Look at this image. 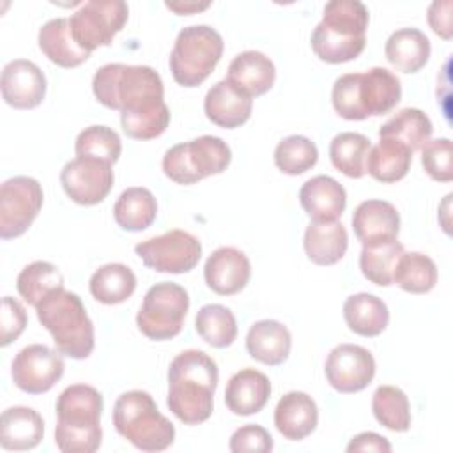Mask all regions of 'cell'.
Instances as JSON below:
<instances>
[{
    "label": "cell",
    "instance_id": "6da1fadb",
    "mask_svg": "<svg viewBox=\"0 0 453 453\" xmlns=\"http://www.w3.org/2000/svg\"><path fill=\"white\" fill-rule=\"evenodd\" d=\"M96 99L120 111L122 131L133 140H152L170 124V110L163 99V80L149 65L106 64L92 80Z\"/></svg>",
    "mask_w": 453,
    "mask_h": 453
},
{
    "label": "cell",
    "instance_id": "7a4b0ae2",
    "mask_svg": "<svg viewBox=\"0 0 453 453\" xmlns=\"http://www.w3.org/2000/svg\"><path fill=\"white\" fill-rule=\"evenodd\" d=\"M216 386V361L203 350H184L168 368L166 405L184 425H200L212 414Z\"/></svg>",
    "mask_w": 453,
    "mask_h": 453
},
{
    "label": "cell",
    "instance_id": "3957f363",
    "mask_svg": "<svg viewBox=\"0 0 453 453\" xmlns=\"http://www.w3.org/2000/svg\"><path fill=\"white\" fill-rule=\"evenodd\" d=\"M402 97V85L386 67L347 73L334 80L331 101L334 111L347 120H365L389 113Z\"/></svg>",
    "mask_w": 453,
    "mask_h": 453
},
{
    "label": "cell",
    "instance_id": "277c9868",
    "mask_svg": "<svg viewBox=\"0 0 453 453\" xmlns=\"http://www.w3.org/2000/svg\"><path fill=\"white\" fill-rule=\"evenodd\" d=\"M55 444L64 453H94L101 446V393L87 384H71L57 398Z\"/></svg>",
    "mask_w": 453,
    "mask_h": 453
},
{
    "label": "cell",
    "instance_id": "5b68a950",
    "mask_svg": "<svg viewBox=\"0 0 453 453\" xmlns=\"http://www.w3.org/2000/svg\"><path fill=\"white\" fill-rule=\"evenodd\" d=\"M368 9L359 0H331L311 34L315 55L327 64H342L361 55L366 44Z\"/></svg>",
    "mask_w": 453,
    "mask_h": 453
},
{
    "label": "cell",
    "instance_id": "8992f818",
    "mask_svg": "<svg viewBox=\"0 0 453 453\" xmlns=\"http://www.w3.org/2000/svg\"><path fill=\"white\" fill-rule=\"evenodd\" d=\"M39 322L50 331L57 350L71 359H87L94 350V324L78 294L58 288L37 306Z\"/></svg>",
    "mask_w": 453,
    "mask_h": 453
},
{
    "label": "cell",
    "instance_id": "52a82bcc",
    "mask_svg": "<svg viewBox=\"0 0 453 453\" xmlns=\"http://www.w3.org/2000/svg\"><path fill=\"white\" fill-rule=\"evenodd\" d=\"M113 425L136 449L163 451L173 444L175 428L154 398L142 389L122 393L113 405Z\"/></svg>",
    "mask_w": 453,
    "mask_h": 453
},
{
    "label": "cell",
    "instance_id": "ba28073f",
    "mask_svg": "<svg viewBox=\"0 0 453 453\" xmlns=\"http://www.w3.org/2000/svg\"><path fill=\"white\" fill-rule=\"evenodd\" d=\"M223 55V37L209 25L184 27L170 53V71L182 87H198L214 71Z\"/></svg>",
    "mask_w": 453,
    "mask_h": 453
},
{
    "label": "cell",
    "instance_id": "9c48e42d",
    "mask_svg": "<svg viewBox=\"0 0 453 453\" xmlns=\"http://www.w3.org/2000/svg\"><path fill=\"white\" fill-rule=\"evenodd\" d=\"M232 159L228 143L212 134L170 147L163 156V172L175 184H195L226 170Z\"/></svg>",
    "mask_w": 453,
    "mask_h": 453
},
{
    "label": "cell",
    "instance_id": "30bf717a",
    "mask_svg": "<svg viewBox=\"0 0 453 453\" xmlns=\"http://www.w3.org/2000/svg\"><path fill=\"white\" fill-rule=\"evenodd\" d=\"M189 308V296L184 287L173 281L152 285L136 315V326L149 340H170L182 329Z\"/></svg>",
    "mask_w": 453,
    "mask_h": 453
},
{
    "label": "cell",
    "instance_id": "8fae6325",
    "mask_svg": "<svg viewBox=\"0 0 453 453\" xmlns=\"http://www.w3.org/2000/svg\"><path fill=\"white\" fill-rule=\"evenodd\" d=\"M129 7L122 0L85 2L71 18V34L80 48L92 53L99 46H110L124 28Z\"/></svg>",
    "mask_w": 453,
    "mask_h": 453
},
{
    "label": "cell",
    "instance_id": "7c38bea8",
    "mask_svg": "<svg viewBox=\"0 0 453 453\" xmlns=\"http://www.w3.org/2000/svg\"><path fill=\"white\" fill-rule=\"evenodd\" d=\"M142 262L157 273L182 274L195 269L202 257L200 241L184 230H170L163 235L142 241L134 246Z\"/></svg>",
    "mask_w": 453,
    "mask_h": 453
},
{
    "label": "cell",
    "instance_id": "4fadbf2b",
    "mask_svg": "<svg viewBox=\"0 0 453 453\" xmlns=\"http://www.w3.org/2000/svg\"><path fill=\"white\" fill-rule=\"evenodd\" d=\"M44 193L34 177L16 175L0 188V237L23 235L42 207Z\"/></svg>",
    "mask_w": 453,
    "mask_h": 453
},
{
    "label": "cell",
    "instance_id": "5bb4252c",
    "mask_svg": "<svg viewBox=\"0 0 453 453\" xmlns=\"http://www.w3.org/2000/svg\"><path fill=\"white\" fill-rule=\"evenodd\" d=\"M64 370L65 363L58 350L32 343L14 356L11 377L21 391L28 395H42L62 379Z\"/></svg>",
    "mask_w": 453,
    "mask_h": 453
},
{
    "label": "cell",
    "instance_id": "9a60e30c",
    "mask_svg": "<svg viewBox=\"0 0 453 453\" xmlns=\"http://www.w3.org/2000/svg\"><path fill=\"white\" fill-rule=\"evenodd\" d=\"M111 165L94 157H76L64 165L60 184L65 195L80 205L103 202L113 186Z\"/></svg>",
    "mask_w": 453,
    "mask_h": 453
},
{
    "label": "cell",
    "instance_id": "2e32d148",
    "mask_svg": "<svg viewBox=\"0 0 453 453\" xmlns=\"http://www.w3.org/2000/svg\"><path fill=\"white\" fill-rule=\"evenodd\" d=\"M326 379L338 393H357L365 389L375 375V359L361 345L342 343L326 359Z\"/></svg>",
    "mask_w": 453,
    "mask_h": 453
},
{
    "label": "cell",
    "instance_id": "e0dca14e",
    "mask_svg": "<svg viewBox=\"0 0 453 453\" xmlns=\"http://www.w3.org/2000/svg\"><path fill=\"white\" fill-rule=\"evenodd\" d=\"M0 88L9 106L30 110L39 106L46 96V76L32 60L16 58L4 65Z\"/></svg>",
    "mask_w": 453,
    "mask_h": 453
},
{
    "label": "cell",
    "instance_id": "ac0fdd59",
    "mask_svg": "<svg viewBox=\"0 0 453 453\" xmlns=\"http://www.w3.org/2000/svg\"><path fill=\"white\" fill-rule=\"evenodd\" d=\"M251 276V264L248 257L234 248L221 246L211 253L203 267L207 287L219 296H234L241 292Z\"/></svg>",
    "mask_w": 453,
    "mask_h": 453
},
{
    "label": "cell",
    "instance_id": "d6986e66",
    "mask_svg": "<svg viewBox=\"0 0 453 453\" xmlns=\"http://www.w3.org/2000/svg\"><path fill=\"white\" fill-rule=\"evenodd\" d=\"M253 110V97L239 90L226 78L214 83L203 99V111L207 119L225 129L242 126Z\"/></svg>",
    "mask_w": 453,
    "mask_h": 453
},
{
    "label": "cell",
    "instance_id": "ffe728a7",
    "mask_svg": "<svg viewBox=\"0 0 453 453\" xmlns=\"http://www.w3.org/2000/svg\"><path fill=\"white\" fill-rule=\"evenodd\" d=\"M352 228L361 244L396 239L400 232V214L386 200H365L352 214Z\"/></svg>",
    "mask_w": 453,
    "mask_h": 453
},
{
    "label": "cell",
    "instance_id": "44dd1931",
    "mask_svg": "<svg viewBox=\"0 0 453 453\" xmlns=\"http://www.w3.org/2000/svg\"><path fill=\"white\" fill-rule=\"evenodd\" d=\"M299 202L311 221H338L347 205V193L333 177L317 175L301 186Z\"/></svg>",
    "mask_w": 453,
    "mask_h": 453
},
{
    "label": "cell",
    "instance_id": "7402d4cb",
    "mask_svg": "<svg viewBox=\"0 0 453 453\" xmlns=\"http://www.w3.org/2000/svg\"><path fill=\"white\" fill-rule=\"evenodd\" d=\"M319 423L315 400L303 391H288L274 409L276 430L288 441H303Z\"/></svg>",
    "mask_w": 453,
    "mask_h": 453
},
{
    "label": "cell",
    "instance_id": "603a6c76",
    "mask_svg": "<svg viewBox=\"0 0 453 453\" xmlns=\"http://www.w3.org/2000/svg\"><path fill=\"white\" fill-rule=\"evenodd\" d=\"M271 396V382L265 373L255 368L235 372L225 389V403L237 416L260 412Z\"/></svg>",
    "mask_w": 453,
    "mask_h": 453
},
{
    "label": "cell",
    "instance_id": "cb8c5ba5",
    "mask_svg": "<svg viewBox=\"0 0 453 453\" xmlns=\"http://www.w3.org/2000/svg\"><path fill=\"white\" fill-rule=\"evenodd\" d=\"M44 437V421L32 407L14 405L2 412L0 444L9 451H27L35 448Z\"/></svg>",
    "mask_w": 453,
    "mask_h": 453
},
{
    "label": "cell",
    "instance_id": "d4e9b609",
    "mask_svg": "<svg viewBox=\"0 0 453 453\" xmlns=\"http://www.w3.org/2000/svg\"><path fill=\"white\" fill-rule=\"evenodd\" d=\"M226 80L250 97H258L274 85L276 69L267 55L248 50L234 57L228 65Z\"/></svg>",
    "mask_w": 453,
    "mask_h": 453
},
{
    "label": "cell",
    "instance_id": "484cf974",
    "mask_svg": "<svg viewBox=\"0 0 453 453\" xmlns=\"http://www.w3.org/2000/svg\"><path fill=\"white\" fill-rule=\"evenodd\" d=\"M292 347V336L287 326L278 320L265 319L255 322L246 334L248 354L264 365L278 366L287 361Z\"/></svg>",
    "mask_w": 453,
    "mask_h": 453
},
{
    "label": "cell",
    "instance_id": "4316f807",
    "mask_svg": "<svg viewBox=\"0 0 453 453\" xmlns=\"http://www.w3.org/2000/svg\"><path fill=\"white\" fill-rule=\"evenodd\" d=\"M37 42L48 60L64 69L78 67L90 57V53L80 48L74 41L67 18H55L46 21L39 30Z\"/></svg>",
    "mask_w": 453,
    "mask_h": 453
},
{
    "label": "cell",
    "instance_id": "83f0119b",
    "mask_svg": "<svg viewBox=\"0 0 453 453\" xmlns=\"http://www.w3.org/2000/svg\"><path fill=\"white\" fill-rule=\"evenodd\" d=\"M430 41L428 37L418 30V28H398L393 32L386 44H384V55L388 62L405 74L418 73L425 67V64L430 58Z\"/></svg>",
    "mask_w": 453,
    "mask_h": 453
},
{
    "label": "cell",
    "instance_id": "f1b7e54d",
    "mask_svg": "<svg viewBox=\"0 0 453 453\" xmlns=\"http://www.w3.org/2000/svg\"><path fill=\"white\" fill-rule=\"evenodd\" d=\"M303 246L313 264L333 265L343 258L349 235L345 226L338 221H311L306 226Z\"/></svg>",
    "mask_w": 453,
    "mask_h": 453
},
{
    "label": "cell",
    "instance_id": "f546056e",
    "mask_svg": "<svg viewBox=\"0 0 453 453\" xmlns=\"http://www.w3.org/2000/svg\"><path fill=\"white\" fill-rule=\"evenodd\" d=\"M343 319L350 331L359 336H379L389 322V310L386 303L368 292H359L343 303Z\"/></svg>",
    "mask_w": 453,
    "mask_h": 453
},
{
    "label": "cell",
    "instance_id": "4dcf8cb0",
    "mask_svg": "<svg viewBox=\"0 0 453 453\" xmlns=\"http://www.w3.org/2000/svg\"><path fill=\"white\" fill-rule=\"evenodd\" d=\"M412 163V150L398 140L380 138V142L370 149L366 159V172L379 182L393 184L402 180Z\"/></svg>",
    "mask_w": 453,
    "mask_h": 453
},
{
    "label": "cell",
    "instance_id": "1f68e13d",
    "mask_svg": "<svg viewBox=\"0 0 453 453\" xmlns=\"http://www.w3.org/2000/svg\"><path fill=\"white\" fill-rule=\"evenodd\" d=\"M157 216V202L147 188H127L113 205V218L122 230L142 232L149 228Z\"/></svg>",
    "mask_w": 453,
    "mask_h": 453
},
{
    "label": "cell",
    "instance_id": "d6a6232c",
    "mask_svg": "<svg viewBox=\"0 0 453 453\" xmlns=\"http://www.w3.org/2000/svg\"><path fill=\"white\" fill-rule=\"evenodd\" d=\"M403 253V244L398 239L363 244L359 255V267L363 276L379 287L393 285L395 269Z\"/></svg>",
    "mask_w": 453,
    "mask_h": 453
},
{
    "label": "cell",
    "instance_id": "836d02e7",
    "mask_svg": "<svg viewBox=\"0 0 453 453\" xmlns=\"http://www.w3.org/2000/svg\"><path fill=\"white\" fill-rule=\"evenodd\" d=\"M88 288L96 301L103 304H119L133 296L136 288V276L124 264H106L90 276Z\"/></svg>",
    "mask_w": 453,
    "mask_h": 453
},
{
    "label": "cell",
    "instance_id": "e575fe53",
    "mask_svg": "<svg viewBox=\"0 0 453 453\" xmlns=\"http://www.w3.org/2000/svg\"><path fill=\"white\" fill-rule=\"evenodd\" d=\"M432 131V122L425 111L419 108H402L380 126L379 138L398 140L414 152L430 140Z\"/></svg>",
    "mask_w": 453,
    "mask_h": 453
},
{
    "label": "cell",
    "instance_id": "d590c367",
    "mask_svg": "<svg viewBox=\"0 0 453 453\" xmlns=\"http://www.w3.org/2000/svg\"><path fill=\"white\" fill-rule=\"evenodd\" d=\"M372 143L361 133H340L329 143V157L333 166L347 177L361 179L366 173V159Z\"/></svg>",
    "mask_w": 453,
    "mask_h": 453
},
{
    "label": "cell",
    "instance_id": "8d00e7d4",
    "mask_svg": "<svg viewBox=\"0 0 453 453\" xmlns=\"http://www.w3.org/2000/svg\"><path fill=\"white\" fill-rule=\"evenodd\" d=\"M16 288L25 303L37 306L48 294L64 288V276L51 262L35 260L21 269Z\"/></svg>",
    "mask_w": 453,
    "mask_h": 453
},
{
    "label": "cell",
    "instance_id": "74e56055",
    "mask_svg": "<svg viewBox=\"0 0 453 453\" xmlns=\"http://www.w3.org/2000/svg\"><path fill=\"white\" fill-rule=\"evenodd\" d=\"M195 329L214 349L230 347L237 338V320L223 304L202 306L195 317Z\"/></svg>",
    "mask_w": 453,
    "mask_h": 453
},
{
    "label": "cell",
    "instance_id": "f35d334b",
    "mask_svg": "<svg viewBox=\"0 0 453 453\" xmlns=\"http://www.w3.org/2000/svg\"><path fill=\"white\" fill-rule=\"evenodd\" d=\"M393 283L409 294H426L437 283L435 262L419 251L403 253L396 264Z\"/></svg>",
    "mask_w": 453,
    "mask_h": 453
},
{
    "label": "cell",
    "instance_id": "ab89813d",
    "mask_svg": "<svg viewBox=\"0 0 453 453\" xmlns=\"http://www.w3.org/2000/svg\"><path fill=\"white\" fill-rule=\"evenodd\" d=\"M375 419L393 432H407L411 428V405L407 395L396 386H379L372 398Z\"/></svg>",
    "mask_w": 453,
    "mask_h": 453
},
{
    "label": "cell",
    "instance_id": "60d3db41",
    "mask_svg": "<svg viewBox=\"0 0 453 453\" xmlns=\"http://www.w3.org/2000/svg\"><path fill=\"white\" fill-rule=\"evenodd\" d=\"M317 159V145L303 134L287 136L274 149V165L287 175H301L311 170Z\"/></svg>",
    "mask_w": 453,
    "mask_h": 453
},
{
    "label": "cell",
    "instance_id": "b9f144b4",
    "mask_svg": "<svg viewBox=\"0 0 453 453\" xmlns=\"http://www.w3.org/2000/svg\"><path fill=\"white\" fill-rule=\"evenodd\" d=\"M76 157H94L113 165L122 152V142L117 131L108 126L85 127L74 143Z\"/></svg>",
    "mask_w": 453,
    "mask_h": 453
},
{
    "label": "cell",
    "instance_id": "7bdbcfd3",
    "mask_svg": "<svg viewBox=\"0 0 453 453\" xmlns=\"http://www.w3.org/2000/svg\"><path fill=\"white\" fill-rule=\"evenodd\" d=\"M421 165L428 177L437 182L453 179V145L449 138L428 140L421 147Z\"/></svg>",
    "mask_w": 453,
    "mask_h": 453
},
{
    "label": "cell",
    "instance_id": "ee69618b",
    "mask_svg": "<svg viewBox=\"0 0 453 453\" xmlns=\"http://www.w3.org/2000/svg\"><path fill=\"white\" fill-rule=\"evenodd\" d=\"M273 437L271 434L260 425H244L237 428L230 437V451L242 453V451H262L267 453L273 449Z\"/></svg>",
    "mask_w": 453,
    "mask_h": 453
},
{
    "label": "cell",
    "instance_id": "f6af8a7d",
    "mask_svg": "<svg viewBox=\"0 0 453 453\" xmlns=\"http://www.w3.org/2000/svg\"><path fill=\"white\" fill-rule=\"evenodd\" d=\"M0 326H2V340H0L2 347H7L11 342H14L25 331L27 311L18 299H14L11 296H5L2 299Z\"/></svg>",
    "mask_w": 453,
    "mask_h": 453
},
{
    "label": "cell",
    "instance_id": "bcb514c9",
    "mask_svg": "<svg viewBox=\"0 0 453 453\" xmlns=\"http://www.w3.org/2000/svg\"><path fill=\"white\" fill-rule=\"evenodd\" d=\"M451 0H435L428 7V25L430 28L442 39H451L453 28H451Z\"/></svg>",
    "mask_w": 453,
    "mask_h": 453
},
{
    "label": "cell",
    "instance_id": "7dc6e473",
    "mask_svg": "<svg viewBox=\"0 0 453 453\" xmlns=\"http://www.w3.org/2000/svg\"><path fill=\"white\" fill-rule=\"evenodd\" d=\"M393 448L389 441L375 432H361L350 439L347 444V451H380V453H389Z\"/></svg>",
    "mask_w": 453,
    "mask_h": 453
},
{
    "label": "cell",
    "instance_id": "c3c4849f",
    "mask_svg": "<svg viewBox=\"0 0 453 453\" xmlns=\"http://www.w3.org/2000/svg\"><path fill=\"white\" fill-rule=\"evenodd\" d=\"M165 5L170 11H173L175 14L188 16V14H195V12H200V11L207 9L211 4L209 2H203V4H198V2H166Z\"/></svg>",
    "mask_w": 453,
    "mask_h": 453
}]
</instances>
